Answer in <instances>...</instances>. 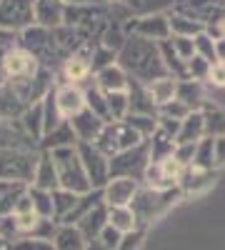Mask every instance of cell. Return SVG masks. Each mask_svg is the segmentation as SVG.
Segmentation results:
<instances>
[{
	"label": "cell",
	"instance_id": "obj_1",
	"mask_svg": "<svg viewBox=\"0 0 225 250\" xmlns=\"http://www.w3.org/2000/svg\"><path fill=\"white\" fill-rule=\"evenodd\" d=\"M118 65L128 73V78L133 75V80L140 83V85H148V83L168 75L158 43L138 35H128L125 45L118 53Z\"/></svg>",
	"mask_w": 225,
	"mask_h": 250
},
{
	"label": "cell",
	"instance_id": "obj_2",
	"mask_svg": "<svg viewBox=\"0 0 225 250\" xmlns=\"http://www.w3.org/2000/svg\"><path fill=\"white\" fill-rule=\"evenodd\" d=\"M55 165L58 173V183L63 190H70L75 195H88L93 193V185L88 180V173L83 168V160L78 155V145H70V148H55L48 150Z\"/></svg>",
	"mask_w": 225,
	"mask_h": 250
},
{
	"label": "cell",
	"instance_id": "obj_3",
	"mask_svg": "<svg viewBox=\"0 0 225 250\" xmlns=\"http://www.w3.org/2000/svg\"><path fill=\"white\" fill-rule=\"evenodd\" d=\"M40 153H35L33 148H0V180H18L33 185V175L38 168Z\"/></svg>",
	"mask_w": 225,
	"mask_h": 250
},
{
	"label": "cell",
	"instance_id": "obj_4",
	"mask_svg": "<svg viewBox=\"0 0 225 250\" xmlns=\"http://www.w3.org/2000/svg\"><path fill=\"white\" fill-rule=\"evenodd\" d=\"M140 143H145V140H143L125 120H118V123H105V128L100 130V135H98V140L93 145L103 155L115 158V155L125 153V150L138 148Z\"/></svg>",
	"mask_w": 225,
	"mask_h": 250
},
{
	"label": "cell",
	"instance_id": "obj_5",
	"mask_svg": "<svg viewBox=\"0 0 225 250\" xmlns=\"http://www.w3.org/2000/svg\"><path fill=\"white\" fill-rule=\"evenodd\" d=\"M30 105L35 103L30 100L25 80H0V120H20Z\"/></svg>",
	"mask_w": 225,
	"mask_h": 250
},
{
	"label": "cell",
	"instance_id": "obj_6",
	"mask_svg": "<svg viewBox=\"0 0 225 250\" xmlns=\"http://www.w3.org/2000/svg\"><path fill=\"white\" fill-rule=\"evenodd\" d=\"M123 30H125V35H138V38L153 40V43H165V40H170V20L163 13L145 15V18H128L123 23Z\"/></svg>",
	"mask_w": 225,
	"mask_h": 250
},
{
	"label": "cell",
	"instance_id": "obj_7",
	"mask_svg": "<svg viewBox=\"0 0 225 250\" xmlns=\"http://www.w3.org/2000/svg\"><path fill=\"white\" fill-rule=\"evenodd\" d=\"M78 155L83 160L93 190H103L110 180V158L100 153L93 143H78Z\"/></svg>",
	"mask_w": 225,
	"mask_h": 250
},
{
	"label": "cell",
	"instance_id": "obj_8",
	"mask_svg": "<svg viewBox=\"0 0 225 250\" xmlns=\"http://www.w3.org/2000/svg\"><path fill=\"white\" fill-rule=\"evenodd\" d=\"M148 163H150L148 143H140L138 148L110 158V178H135V180H143V173H145Z\"/></svg>",
	"mask_w": 225,
	"mask_h": 250
},
{
	"label": "cell",
	"instance_id": "obj_9",
	"mask_svg": "<svg viewBox=\"0 0 225 250\" xmlns=\"http://www.w3.org/2000/svg\"><path fill=\"white\" fill-rule=\"evenodd\" d=\"M30 25H35L33 0H0V28L23 33Z\"/></svg>",
	"mask_w": 225,
	"mask_h": 250
},
{
	"label": "cell",
	"instance_id": "obj_10",
	"mask_svg": "<svg viewBox=\"0 0 225 250\" xmlns=\"http://www.w3.org/2000/svg\"><path fill=\"white\" fill-rule=\"evenodd\" d=\"M40 70V62L33 53H28L25 48H15L5 62H3V70H0V75H3V80H28L33 78L35 73Z\"/></svg>",
	"mask_w": 225,
	"mask_h": 250
},
{
	"label": "cell",
	"instance_id": "obj_11",
	"mask_svg": "<svg viewBox=\"0 0 225 250\" xmlns=\"http://www.w3.org/2000/svg\"><path fill=\"white\" fill-rule=\"evenodd\" d=\"M140 185L135 178H110L103 188V203L108 208H130Z\"/></svg>",
	"mask_w": 225,
	"mask_h": 250
},
{
	"label": "cell",
	"instance_id": "obj_12",
	"mask_svg": "<svg viewBox=\"0 0 225 250\" xmlns=\"http://www.w3.org/2000/svg\"><path fill=\"white\" fill-rule=\"evenodd\" d=\"M53 95H55V105H58V113H60L63 120H70L80 110H85V90H80L78 85L58 83Z\"/></svg>",
	"mask_w": 225,
	"mask_h": 250
},
{
	"label": "cell",
	"instance_id": "obj_13",
	"mask_svg": "<svg viewBox=\"0 0 225 250\" xmlns=\"http://www.w3.org/2000/svg\"><path fill=\"white\" fill-rule=\"evenodd\" d=\"M215 180H218L215 170H203V168H195V165H188L183 178H180V183H178V190L183 193V198L203 195L215 185Z\"/></svg>",
	"mask_w": 225,
	"mask_h": 250
},
{
	"label": "cell",
	"instance_id": "obj_14",
	"mask_svg": "<svg viewBox=\"0 0 225 250\" xmlns=\"http://www.w3.org/2000/svg\"><path fill=\"white\" fill-rule=\"evenodd\" d=\"M60 73H63V83H70V85L83 83L93 73V68H90V43H85L78 53L65 58L63 65H60Z\"/></svg>",
	"mask_w": 225,
	"mask_h": 250
},
{
	"label": "cell",
	"instance_id": "obj_15",
	"mask_svg": "<svg viewBox=\"0 0 225 250\" xmlns=\"http://www.w3.org/2000/svg\"><path fill=\"white\" fill-rule=\"evenodd\" d=\"M108 225V205L103 200H98L90 205V210L75 223V228L80 233H83L85 240H95L100 233H103V228Z\"/></svg>",
	"mask_w": 225,
	"mask_h": 250
},
{
	"label": "cell",
	"instance_id": "obj_16",
	"mask_svg": "<svg viewBox=\"0 0 225 250\" xmlns=\"http://www.w3.org/2000/svg\"><path fill=\"white\" fill-rule=\"evenodd\" d=\"M68 123H70V128H73L78 143H95L98 135H100V130L105 128V123L100 120L98 115H93L88 108L80 110L78 115H73Z\"/></svg>",
	"mask_w": 225,
	"mask_h": 250
},
{
	"label": "cell",
	"instance_id": "obj_17",
	"mask_svg": "<svg viewBox=\"0 0 225 250\" xmlns=\"http://www.w3.org/2000/svg\"><path fill=\"white\" fill-rule=\"evenodd\" d=\"M205 135H208V128H205V115H203V110H190L185 118L180 120V130L175 135V143L178 145L200 143Z\"/></svg>",
	"mask_w": 225,
	"mask_h": 250
},
{
	"label": "cell",
	"instance_id": "obj_18",
	"mask_svg": "<svg viewBox=\"0 0 225 250\" xmlns=\"http://www.w3.org/2000/svg\"><path fill=\"white\" fill-rule=\"evenodd\" d=\"M33 10H35V25H43L48 30L63 25V13H65L63 0H33Z\"/></svg>",
	"mask_w": 225,
	"mask_h": 250
},
{
	"label": "cell",
	"instance_id": "obj_19",
	"mask_svg": "<svg viewBox=\"0 0 225 250\" xmlns=\"http://www.w3.org/2000/svg\"><path fill=\"white\" fill-rule=\"evenodd\" d=\"M95 85L103 93H125L130 88V78L118 62H113V65L95 73Z\"/></svg>",
	"mask_w": 225,
	"mask_h": 250
},
{
	"label": "cell",
	"instance_id": "obj_20",
	"mask_svg": "<svg viewBox=\"0 0 225 250\" xmlns=\"http://www.w3.org/2000/svg\"><path fill=\"white\" fill-rule=\"evenodd\" d=\"M145 93H148V98L155 108H163V105H168V103H173L178 98V80L173 75H163V78L148 83Z\"/></svg>",
	"mask_w": 225,
	"mask_h": 250
},
{
	"label": "cell",
	"instance_id": "obj_21",
	"mask_svg": "<svg viewBox=\"0 0 225 250\" xmlns=\"http://www.w3.org/2000/svg\"><path fill=\"white\" fill-rule=\"evenodd\" d=\"M33 188H40V190H58L60 183H58V173H55V165H53V158L48 150L40 153V160H38V168H35V175H33Z\"/></svg>",
	"mask_w": 225,
	"mask_h": 250
},
{
	"label": "cell",
	"instance_id": "obj_22",
	"mask_svg": "<svg viewBox=\"0 0 225 250\" xmlns=\"http://www.w3.org/2000/svg\"><path fill=\"white\" fill-rule=\"evenodd\" d=\"M25 183H18V180H0V218H8L13 215L18 200L28 193Z\"/></svg>",
	"mask_w": 225,
	"mask_h": 250
},
{
	"label": "cell",
	"instance_id": "obj_23",
	"mask_svg": "<svg viewBox=\"0 0 225 250\" xmlns=\"http://www.w3.org/2000/svg\"><path fill=\"white\" fill-rule=\"evenodd\" d=\"M148 155H150V163H160V160H165V158H170L173 153H175V138L168 133V130H163V128H158L148 140Z\"/></svg>",
	"mask_w": 225,
	"mask_h": 250
},
{
	"label": "cell",
	"instance_id": "obj_24",
	"mask_svg": "<svg viewBox=\"0 0 225 250\" xmlns=\"http://www.w3.org/2000/svg\"><path fill=\"white\" fill-rule=\"evenodd\" d=\"M20 123H23V130L28 133V138L35 143V140H43L45 135V118H43V100L35 103V105H30L25 110V115L20 118Z\"/></svg>",
	"mask_w": 225,
	"mask_h": 250
},
{
	"label": "cell",
	"instance_id": "obj_25",
	"mask_svg": "<svg viewBox=\"0 0 225 250\" xmlns=\"http://www.w3.org/2000/svg\"><path fill=\"white\" fill-rule=\"evenodd\" d=\"M178 100L185 103L190 110H200L205 105V90L198 80H178Z\"/></svg>",
	"mask_w": 225,
	"mask_h": 250
},
{
	"label": "cell",
	"instance_id": "obj_26",
	"mask_svg": "<svg viewBox=\"0 0 225 250\" xmlns=\"http://www.w3.org/2000/svg\"><path fill=\"white\" fill-rule=\"evenodd\" d=\"M53 245H55V250H85L88 240L83 238V233L75 225H60L53 238Z\"/></svg>",
	"mask_w": 225,
	"mask_h": 250
},
{
	"label": "cell",
	"instance_id": "obj_27",
	"mask_svg": "<svg viewBox=\"0 0 225 250\" xmlns=\"http://www.w3.org/2000/svg\"><path fill=\"white\" fill-rule=\"evenodd\" d=\"M70 145H78V138L70 128V123L63 120L55 130H50L43 138V150H55V148H70Z\"/></svg>",
	"mask_w": 225,
	"mask_h": 250
},
{
	"label": "cell",
	"instance_id": "obj_28",
	"mask_svg": "<svg viewBox=\"0 0 225 250\" xmlns=\"http://www.w3.org/2000/svg\"><path fill=\"white\" fill-rule=\"evenodd\" d=\"M108 225H113L118 233L128 235L138 230V218L133 213V208H108Z\"/></svg>",
	"mask_w": 225,
	"mask_h": 250
},
{
	"label": "cell",
	"instance_id": "obj_29",
	"mask_svg": "<svg viewBox=\"0 0 225 250\" xmlns=\"http://www.w3.org/2000/svg\"><path fill=\"white\" fill-rule=\"evenodd\" d=\"M80 198L83 195H75L70 190H63V188H58V190H53V210H55V223H63L73 210L75 205L80 203Z\"/></svg>",
	"mask_w": 225,
	"mask_h": 250
},
{
	"label": "cell",
	"instance_id": "obj_30",
	"mask_svg": "<svg viewBox=\"0 0 225 250\" xmlns=\"http://www.w3.org/2000/svg\"><path fill=\"white\" fill-rule=\"evenodd\" d=\"M170 20V35H180V38H195L200 33H205V25L198 23V20L188 18V15H180V13H173L168 15Z\"/></svg>",
	"mask_w": 225,
	"mask_h": 250
},
{
	"label": "cell",
	"instance_id": "obj_31",
	"mask_svg": "<svg viewBox=\"0 0 225 250\" xmlns=\"http://www.w3.org/2000/svg\"><path fill=\"white\" fill-rule=\"evenodd\" d=\"M105 103H108V113H110V123L125 120L130 115V95L125 93H105Z\"/></svg>",
	"mask_w": 225,
	"mask_h": 250
},
{
	"label": "cell",
	"instance_id": "obj_32",
	"mask_svg": "<svg viewBox=\"0 0 225 250\" xmlns=\"http://www.w3.org/2000/svg\"><path fill=\"white\" fill-rule=\"evenodd\" d=\"M85 108L93 113V115H98L103 123H110V113H108V103H105V93L100 90L95 83H93V88L90 90H85Z\"/></svg>",
	"mask_w": 225,
	"mask_h": 250
},
{
	"label": "cell",
	"instance_id": "obj_33",
	"mask_svg": "<svg viewBox=\"0 0 225 250\" xmlns=\"http://www.w3.org/2000/svg\"><path fill=\"white\" fill-rule=\"evenodd\" d=\"M28 195L33 200V208L40 218H53L55 220V210H53V193L48 190H40V188H28Z\"/></svg>",
	"mask_w": 225,
	"mask_h": 250
},
{
	"label": "cell",
	"instance_id": "obj_34",
	"mask_svg": "<svg viewBox=\"0 0 225 250\" xmlns=\"http://www.w3.org/2000/svg\"><path fill=\"white\" fill-rule=\"evenodd\" d=\"M203 115H205V128H208V135L210 138H218V135H225V110H220L218 105H203L200 108Z\"/></svg>",
	"mask_w": 225,
	"mask_h": 250
},
{
	"label": "cell",
	"instance_id": "obj_35",
	"mask_svg": "<svg viewBox=\"0 0 225 250\" xmlns=\"http://www.w3.org/2000/svg\"><path fill=\"white\" fill-rule=\"evenodd\" d=\"M125 123L130 125V128H133L143 140H148V138L158 130V115H128Z\"/></svg>",
	"mask_w": 225,
	"mask_h": 250
},
{
	"label": "cell",
	"instance_id": "obj_36",
	"mask_svg": "<svg viewBox=\"0 0 225 250\" xmlns=\"http://www.w3.org/2000/svg\"><path fill=\"white\" fill-rule=\"evenodd\" d=\"M195 168H203V170H213L215 168V163H213V138L205 135L200 143H198V148H195V158L193 163Z\"/></svg>",
	"mask_w": 225,
	"mask_h": 250
},
{
	"label": "cell",
	"instance_id": "obj_37",
	"mask_svg": "<svg viewBox=\"0 0 225 250\" xmlns=\"http://www.w3.org/2000/svg\"><path fill=\"white\" fill-rule=\"evenodd\" d=\"M195 43V55H200L203 60H208L210 65L213 62H218V53H215V38H210L208 33H200L193 38Z\"/></svg>",
	"mask_w": 225,
	"mask_h": 250
},
{
	"label": "cell",
	"instance_id": "obj_38",
	"mask_svg": "<svg viewBox=\"0 0 225 250\" xmlns=\"http://www.w3.org/2000/svg\"><path fill=\"white\" fill-rule=\"evenodd\" d=\"M18 45H20V33H13V30L0 28V70H3L5 58H8Z\"/></svg>",
	"mask_w": 225,
	"mask_h": 250
},
{
	"label": "cell",
	"instance_id": "obj_39",
	"mask_svg": "<svg viewBox=\"0 0 225 250\" xmlns=\"http://www.w3.org/2000/svg\"><path fill=\"white\" fill-rule=\"evenodd\" d=\"M170 48L178 53V58L183 62H188L195 58V43L193 38H180V35H170Z\"/></svg>",
	"mask_w": 225,
	"mask_h": 250
},
{
	"label": "cell",
	"instance_id": "obj_40",
	"mask_svg": "<svg viewBox=\"0 0 225 250\" xmlns=\"http://www.w3.org/2000/svg\"><path fill=\"white\" fill-rule=\"evenodd\" d=\"M160 165V170H163V175H165L170 183H180V178H183V173H185V165H183L175 155H170V158H165V160H160L158 163Z\"/></svg>",
	"mask_w": 225,
	"mask_h": 250
},
{
	"label": "cell",
	"instance_id": "obj_41",
	"mask_svg": "<svg viewBox=\"0 0 225 250\" xmlns=\"http://www.w3.org/2000/svg\"><path fill=\"white\" fill-rule=\"evenodd\" d=\"M188 113H190V108L185 105V103H180L178 98H175L173 103H168V105L160 108V115H163V118H170V120H178V123L185 118Z\"/></svg>",
	"mask_w": 225,
	"mask_h": 250
},
{
	"label": "cell",
	"instance_id": "obj_42",
	"mask_svg": "<svg viewBox=\"0 0 225 250\" xmlns=\"http://www.w3.org/2000/svg\"><path fill=\"white\" fill-rule=\"evenodd\" d=\"M98 240L105 245V250H118V245H120V240H123V233H118L113 225H105L103 233L98 235Z\"/></svg>",
	"mask_w": 225,
	"mask_h": 250
},
{
	"label": "cell",
	"instance_id": "obj_43",
	"mask_svg": "<svg viewBox=\"0 0 225 250\" xmlns=\"http://www.w3.org/2000/svg\"><path fill=\"white\" fill-rule=\"evenodd\" d=\"M13 250H55L50 240H40V238H23L20 243L13 245Z\"/></svg>",
	"mask_w": 225,
	"mask_h": 250
},
{
	"label": "cell",
	"instance_id": "obj_44",
	"mask_svg": "<svg viewBox=\"0 0 225 250\" xmlns=\"http://www.w3.org/2000/svg\"><path fill=\"white\" fill-rule=\"evenodd\" d=\"M205 80L210 83V85H215V88H225V62H223V60L213 62Z\"/></svg>",
	"mask_w": 225,
	"mask_h": 250
},
{
	"label": "cell",
	"instance_id": "obj_45",
	"mask_svg": "<svg viewBox=\"0 0 225 250\" xmlns=\"http://www.w3.org/2000/svg\"><path fill=\"white\" fill-rule=\"evenodd\" d=\"M195 148H198V143H185V145H175V158L183 163V165H185V168H188V165L193 163V158H195Z\"/></svg>",
	"mask_w": 225,
	"mask_h": 250
},
{
	"label": "cell",
	"instance_id": "obj_46",
	"mask_svg": "<svg viewBox=\"0 0 225 250\" xmlns=\"http://www.w3.org/2000/svg\"><path fill=\"white\" fill-rule=\"evenodd\" d=\"M143 235H145V233H143L140 228H138V230H133V233H128V235H123L118 250H138L140 243H143Z\"/></svg>",
	"mask_w": 225,
	"mask_h": 250
},
{
	"label": "cell",
	"instance_id": "obj_47",
	"mask_svg": "<svg viewBox=\"0 0 225 250\" xmlns=\"http://www.w3.org/2000/svg\"><path fill=\"white\" fill-rule=\"evenodd\" d=\"M213 163H215V168L225 165V135L213 138Z\"/></svg>",
	"mask_w": 225,
	"mask_h": 250
},
{
	"label": "cell",
	"instance_id": "obj_48",
	"mask_svg": "<svg viewBox=\"0 0 225 250\" xmlns=\"http://www.w3.org/2000/svg\"><path fill=\"white\" fill-rule=\"evenodd\" d=\"M108 0H63V5H105Z\"/></svg>",
	"mask_w": 225,
	"mask_h": 250
},
{
	"label": "cell",
	"instance_id": "obj_49",
	"mask_svg": "<svg viewBox=\"0 0 225 250\" xmlns=\"http://www.w3.org/2000/svg\"><path fill=\"white\" fill-rule=\"evenodd\" d=\"M215 53H218V60L225 62V38H215Z\"/></svg>",
	"mask_w": 225,
	"mask_h": 250
},
{
	"label": "cell",
	"instance_id": "obj_50",
	"mask_svg": "<svg viewBox=\"0 0 225 250\" xmlns=\"http://www.w3.org/2000/svg\"><path fill=\"white\" fill-rule=\"evenodd\" d=\"M85 250H105V245H103V243H100V240L95 238V240H88Z\"/></svg>",
	"mask_w": 225,
	"mask_h": 250
},
{
	"label": "cell",
	"instance_id": "obj_51",
	"mask_svg": "<svg viewBox=\"0 0 225 250\" xmlns=\"http://www.w3.org/2000/svg\"><path fill=\"white\" fill-rule=\"evenodd\" d=\"M218 33H220V38H225V15L218 20Z\"/></svg>",
	"mask_w": 225,
	"mask_h": 250
},
{
	"label": "cell",
	"instance_id": "obj_52",
	"mask_svg": "<svg viewBox=\"0 0 225 250\" xmlns=\"http://www.w3.org/2000/svg\"><path fill=\"white\" fill-rule=\"evenodd\" d=\"M113 3H125V5H133V3H138V0H113Z\"/></svg>",
	"mask_w": 225,
	"mask_h": 250
}]
</instances>
